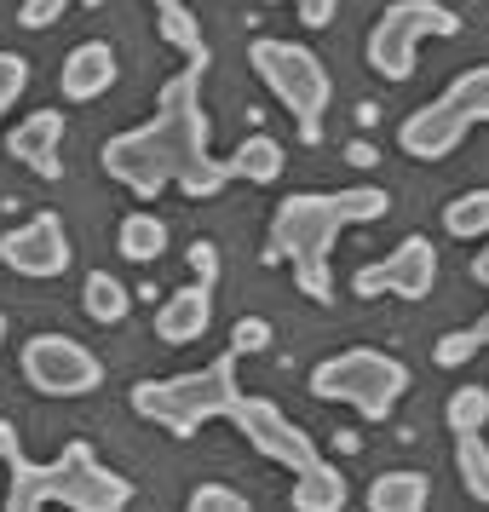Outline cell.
I'll return each mask as SVG.
<instances>
[{
	"instance_id": "d6986e66",
	"label": "cell",
	"mask_w": 489,
	"mask_h": 512,
	"mask_svg": "<svg viewBox=\"0 0 489 512\" xmlns=\"http://www.w3.org/2000/svg\"><path fill=\"white\" fill-rule=\"evenodd\" d=\"M116 254L133 259V265H156V259L167 254V219L150 213V208H133L116 231Z\"/></svg>"
},
{
	"instance_id": "4316f807",
	"label": "cell",
	"mask_w": 489,
	"mask_h": 512,
	"mask_svg": "<svg viewBox=\"0 0 489 512\" xmlns=\"http://www.w3.org/2000/svg\"><path fill=\"white\" fill-rule=\"evenodd\" d=\"M185 507L190 512H248V495L231 489V484H196Z\"/></svg>"
},
{
	"instance_id": "8d00e7d4",
	"label": "cell",
	"mask_w": 489,
	"mask_h": 512,
	"mask_svg": "<svg viewBox=\"0 0 489 512\" xmlns=\"http://www.w3.org/2000/svg\"><path fill=\"white\" fill-rule=\"evenodd\" d=\"M156 6H167V0H156Z\"/></svg>"
},
{
	"instance_id": "2e32d148",
	"label": "cell",
	"mask_w": 489,
	"mask_h": 512,
	"mask_svg": "<svg viewBox=\"0 0 489 512\" xmlns=\"http://www.w3.org/2000/svg\"><path fill=\"white\" fill-rule=\"evenodd\" d=\"M110 87H116V47L110 41H81L64 58V70H58V93L70 98V104H93Z\"/></svg>"
},
{
	"instance_id": "d6a6232c",
	"label": "cell",
	"mask_w": 489,
	"mask_h": 512,
	"mask_svg": "<svg viewBox=\"0 0 489 512\" xmlns=\"http://www.w3.org/2000/svg\"><path fill=\"white\" fill-rule=\"evenodd\" d=\"M472 282H478V288H489V236L478 242V254H472Z\"/></svg>"
},
{
	"instance_id": "4dcf8cb0",
	"label": "cell",
	"mask_w": 489,
	"mask_h": 512,
	"mask_svg": "<svg viewBox=\"0 0 489 512\" xmlns=\"http://www.w3.org/2000/svg\"><path fill=\"white\" fill-rule=\"evenodd\" d=\"M300 6V24L305 29H328L334 24V12H340V0H294Z\"/></svg>"
},
{
	"instance_id": "83f0119b",
	"label": "cell",
	"mask_w": 489,
	"mask_h": 512,
	"mask_svg": "<svg viewBox=\"0 0 489 512\" xmlns=\"http://www.w3.org/2000/svg\"><path fill=\"white\" fill-rule=\"evenodd\" d=\"M29 93V58L24 52H0V116Z\"/></svg>"
},
{
	"instance_id": "f546056e",
	"label": "cell",
	"mask_w": 489,
	"mask_h": 512,
	"mask_svg": "<svg viewBox=\"0 0 489 512\" xmlns=\"http://www.w3.org/2000/svg\"><path fill=\"white\" fill-rule=\"evenodd\" d=\"M265 346H271V323H265V317H236V328H231L236 357H254V351H265Z\"/></svg>"
},
{
	"instance_id": "3957f363",
	"label": "cell",
	"mask_w": 489,
	"mask_h": 512,
	"mask_svg": "<svg viewBox=\"0 0 489 512\" xmlns=\"http://www.w3.org/2000/svg\"><path fill=\"white\" fill-rule=\"evenodd\" d=\"M236 397H242V386H236V351H225V357H213V363H202L190 374L139 380L133 386V415L173 432V438H196L208 420L231 415Z\"/></svg>"
},
{
	"instance_id": "9c48e42d",
	"label": "cell",
	"mask_w": 489,
	"mask_h": 512,
	"mask_svg": "<svg viewBox=\"0 0 489 512\" xmlns=\"http://www.w3.org/2000/svg\"><path fill=\"white\" fill-rule=\"evenodd\" d=\"M104 173L116 179V185H127L139 202H156L167 185H173V144H167V127L156 116L144 121V127H127V133H116V139L104 144Z\"/></svg>"
},
{
	"instance_id": "1f68e13d",
	"label": "cell",
	"mask_w": 489,
	"mask_h": 512,
	"mask_svg": "<svg viewBox=\"0 0 489 512\" xmlns=\"http://www.w3.org/2000/svg\"><path fill=\"white\" fill-rule=\"evenodd\" d=\"M190 265H196V282H213L219 277V248L213 242H190Z\"/></svg>"
},
{
	"instance_id": "484cf974",
	"label": "cell",
	"mask_w": 489,
	"mask_h": 512,
	"mask_svg": "<svg viewBox=\"0 0 489 512\" xmlns=\"http://www.w3.org/2000/svg\"><path fill=\"white\" fill-rule=\"evenodd\" d=\"M443 420H449V432H484L489 426V392L484 386H455Z\"/></svg>"
},
{
	"instance_id": "5bb4252c",
	"label": "cell",
	"mask_w": 489,
	"mask_h": 512,
	"mask_svg": "<svg viewBox=\"0 0 489 512\" xmlns=\"http://www.w3.org/2000/svg\"><path fill=\"white\" fill-rule=\"evenodd\" d=\"M6 150H12V162H24L35 179H64V162H58V150H64V116H58V110L24 116L6 133Z\"/></svg>"
},
{
	"instance_id": "9a60e30c",
	"label": "cell",
	"mask_w": 489,
	"mask_h": 512,
	"mask_svg": "<svg viewBox=\"0 0 489 512\" xmlns=\"http://www.w3.org/2000/svg\"><path fill=\"white\" fill-rule=\"evenodd\" d=\"M213 328V282H185L156 305V340L162 346H196Z\"/></svg>"
},
{
	"instance_id": "6da1fadb",
	"label": "cell",
	"mask_w": 489,
	"mask_h": 512,
	"mask_svg": "<svg viewBox=\"0 0 489 512\" xmlns=\"http://www.w3.org/2000/svg\"><path fill=\"white\" fill-rule=\"evenodd\" d=\"M392 213V196L380 185H351V190H294L271 213L265 259L288 265L305 300L328 305L334 300V242L351 225H374Z\"/></svg>"
},
{
	"instance_id": "4fadbf2b",
	"label": "cell",
	"mask_w": 489,
	"mask_h": 512,
	"mask_svg": "<svg viewBox=\"0 0 489 512\" xmlns=\"http://www.w3.org/2000/svg\"><path fill=\"white\" fill-rule=\"evenodd\" d=\"M466 127H472V121H466L449 98H432V104H420V110L403 116L397 144H403V156H415V162H443V156L461 150Z\"/></svg>"
},
{
	"instance_id": "ffe728a7",
	"label": "cell",
	"mask_w": 489,
	"mask_h": 512,
	"mask_svg": "<svg viewBox=\"0 0 489 512\" xmlns=\"http://www.w3.org/2000/svg\"><path fill=\"white\" fill-rule=\"evenodd\" d=\"M225 167H231V179H248V185H277L282 179V144L271 139V133H248V139L225 156Z\"/></svg>"
},
{
	"instance_id": "7c38bea8",
	"label": "cell",
	"mask_w": 489,
	"mask_h": 512,
	"mask_svg": "<svg viewBox=\"0 0 489 512\" xmlns=\"http://www.w3.org/2000/svg\"><path fill=\"white\" fill-rule=\"evenodd\" d=\"M432 282H438V248H432L426 236H403V242H397L386 259L363 265V271L351 277V288H357L363 300H374V294L426 300V294H432Z\"/></svg>"
},
{
	"instance_id": "603a6c76",
	"label": "cell",
	"mask_w": 489,
	"mask_h": 512,
	"mask_svg": "<svg viewBox=\"0 0 489 512\" xmlns=\"http://www.w3.org/2000/svg\"><path fill=\"white\" fill-rule=\"evenodd\" d=\"M455 472H461L466 495L489 507V443L484 432H455Z\"/></svg>"
},
{
	"instance_id": "ba28073f",
	"label": "cell",
	"mask_w": 489,
	"mask_h": 512,
	"mask_svg": "<svg viewBox=\"0 0 489 512\" xmlns=\"http://www.w3.org/2000/svg\"><path fill=\"white\" fill-rule=\"evenodd\" d=\"M18 369H24L29 392L41 397H87L104 386V363L93 346H81L75 334H29L18 351Z\"/></svg>"
},
{
	"instance_id": "cb8c5ba5",
	"label": "cell",
	"mask_w": 489,
	"mask_h": 512,
	"mask_svg": "<svg viewBox=\"0 0 489 512\" xmlns=\"http://www.w3.org/2000/svg\"><path fill=\"white\" fill-rule=\"evenodd\" d=\"M443 231L461 236V242H484L489 236V185L484 190H461V196L443 208Z\"/></svg>"
},
{
	"instance_id": "7402d4cb",
	"label": "cell",
	"mask_w": 489,
	"mask_h": 512,
	"mask_svg": "<svg viewBox=\"0 0 489 512\" xmlns=\"http://www.w3.org/2000/svg\"><path fill=\"white\" fill-rule=\"evenodd\" d=\"M81 311L93 317V323H121L127 311H133V294H127V282L110 277V271H93V277L81 282Z\"/></svg>"
},
{
	"instance_id": "5b68a950",
	"label": "cell",
	"mask_w": 489,
	"mask_h": 512,
	"mask_svg": "<svg viewBox=\"0 0 489 512\" xmlns=\"http://www.w3.org/2000/svg\"><path fill=\"white\" fill-rule=\"evenodd\" d=\"M403 392H409V363L392 357V351H374V346L334 351V357H323L311 369V397L346 403L363 420H386Z\"/></svg>"
},
{
	"instance_id": "ac0fdd59",
	"label": "cell",
	"mask_w": 489,
	"mask_h": 512,
	"mask_svg": "<svg viewBox=\"0 0 489 512\" xmlns=\"http://www.w3.org/2000/svg\"><path fill=\"white\" fill-rule=\"evenodd\" d=\"M363 501H369L374 512H426V501H432V478L415 472V466H397V472H380V478H374Z\"/></svg>"
},
{
	"instance_id": "30bf717a",
	"label": "cell",
	"mask_w": 489,
	"mask_h": 512,
	"mask_svg": "<svg viewBox=\"0 0 489 512\" xmlns=\"http://www.w3.org/2000/svg\"><path fill=\"white\" fill-rule=\"evenodd\" d=\"M242 432V438L254 443L265 461L288 466V472H300V466H311L323 449H317V438H305V426H294V420L282 415L271 397H236L231 415H225Z\"/></svg>"
},
{
	"instance_id": "277c9868",
	"label": "cell",
	"mask_w": 489,
	"mask_h": 512,
	"mask_svg": "<svg viewBox=\"0 0 489 512\" xmlns=\"http://www.w3.org/2000/svg\"><path fill=\"white\" fill-rule=\"evenodd\" d=\"M156 121L167 127V144H173V185L185 190L190 202H208L231 185V167L208 150V110H202V70L196 64L162 87Z\"/></svg>"
},
{
	"instance_id": "44dd1931",
	"label": "cell",
	"mask_w": 489,
	"mask_h": 512,
	"mask_svg": "<svg viewBox=\"0 0 489 512\" xmlns=\"http://www.w3.org/2000/svg\"><path fill=\"white\" fill-rule=\"evenodd\" d=\"M156 24H162L167 47H179L196 70H208V41H202V24H196V12H190L185 0H167V6H156Z\"/></svg>"
},
{
	"instance_id": "8992f818",
	"label": "cell",
	"mask_w": 489,
	"mask_h": 512,
	"mask_svg": "<svg viewBox=\"0 0 489 512\" xmlns=\"http://www.w3.org/2000/svg\"><path fill=\"white\" fill-rule=\"evenodd\" d=\"M248 64L277 93V104H288V116H300V139L305 144L323 139V116H328V98H334V81H328L323 58L311 47H300V41L259 35L254 47H248Z\"/></svg>"
},
{
	"instance_id": "836d02e7",
	"label": "cell",
	"mask_w": 489,
	"mask_h": 512,
	"mask_svg": "<svg viewBox=\"0 0 489 512\" xmlns=\"http://www.w3.org/2000/svg\"><path fill=\"white\" fill-rule=\"evenodd\" d=\"M346 156H351V167H374V150H369V144H351Z\"/></svg>"
},
{
	"instance_id": "e0dca14e",
	"label": "cell",
	"mask_w": 489,
	"mask_h": 512,
	"mask_svg": "<svg viewBox=\"0 0 489 512\" xmlns=\"http://www.w3.org/2000/svg\"><path fill=\"white\" fill-rule=\"evenodd\" d=\"M346 495L351 489H346V478H340V466L323 461V455H317L311 466H300V472H294V489H288L294 512H340Z\"/></svg>"
},
{
	"instance_id": "52a82bcc",
	"label": "cell",
	"mask_w": 489,
	"mask_h": 512,
	"mask_svg": "<svg viewBox=\"0 0 489 512\" xmlns=\"http://www.w3.org/2000/svg\"><path fill=\"white\" fill-rule=\"evenodd\" d=\"M426 35H461V18L443 6V0H392L369 29V70L386 81H409L415 75V47Z\"/></svg>"
},
{
	"instance_id": "8fae6325",
	"label": "cell",
	"mask_w": 489,
	"mask_h": 512,
	"mask_svg": "<svg viewBox=\"0 0 489 512\" xmlns=\"http://www.w3.org/2000/svg\"><path fill=\"white\" fill-rule=\"evenodd\" d=\"M70 231L52 208H41L35 219H24L18 231L0 236V265L18 271V277H35V282H52L70 271Z\"/></svg>"
},
{
	"instance_id": "7a4b0ae2",
	"label": "cell",
	"mask_w": 489,
	"mask_h": 512,
	"mask_svg": "<svg viewBox=\"0 0 489 512\" xmlns=\"http://www.w3.org/2000/svg\"><path fill=\"white\" fill-rule=\"evenodd\" d=\"M0 461L12 472V489H6V512H35L47 501H64L75 512H121L133 501V484L110 472V466L93 455V443H64L58 461H29L24 443H18V426L0 420Z\"/></svg>"
},
{
	"instance_id": "d590c367",
	"label": "cell",
	"mask_w": 489,
	"mask_h": 512,
	"mask_svg": "<svg viewBox=\"0 0 489 512\" xmlns=\"http://www.w3.org/2000/svg\"><path fill=\"white\" fill-rule=\"evenodd\" d=\"M0 346H6V317H0Z\"/></svg>"
},
{
	"instance_id": "f1b7e54d",
	"label": "cell",
	"mask_w": 489,
	"mask_h": 512,
	"mask_svg": "<svg viewBox=\"0 0 489 512\" xmlns=\"http://www.w3.org/2000/svg\"><path fill=\"white\" fill-rule=\"evenodd\" d=\"M70 6H98V0H24V6H18V24L24 29H52V24H64Z\"/></svg>"
},
{
	"instance_id": "e575fe53",
	"label": "cell",
	"mask_w": 489,
	"mask_h": 512,
	"mask_svg": "<svg viewBox=\"0 0 489 512\" xmlns=\"http://www.w3.org/2000/svg\"><path fill=\"white\" fill-rule=\"evenodd\" d=\"M472 340H478V346H489V311L478 317V323H472Z\"/></svg>"
},
{
	"instance_id": "d4e9b609",
	"label": "cell",
	"mask_w": 489,
	"mask_h": 512,
	"mask_svg": "<svg viewBox=\"0 0 489 512\" xmlns=\"http://www.w3.org/2000/svg\"><path fill=\"white\" fill-rule=\"evenodd\" d=\"M443 98H449L466 121H489V64L461 70L455 81H449V93H443Z\"/></svg>"
}]
</instances>
